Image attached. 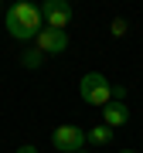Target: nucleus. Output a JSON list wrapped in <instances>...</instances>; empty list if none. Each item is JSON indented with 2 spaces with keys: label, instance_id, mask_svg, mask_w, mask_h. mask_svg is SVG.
<instances>
[{
  "label": "nucleus",
  "instance_id": "1",
  "mask_svg": "<svg viewBox=\"0 0 143 153\" xmlns=\"http://www.w3.org/2000/svg\"><path fill=\"white\" fill-rule=\"evenodd\" d=\"M4 24H7V34H10L14 41H34L38 34L44 31V21H41V7L34 4H14L7 7L4 14Z\"/></svg>",
  "mask_w": 143,
  "mask_h": 153
},
{
  "label": "nucleus",
  "instance_id": "2",
  "mask_svg": "<svg viewBox=\"0 0 143 153\" xmlns=\"http://www.w3.org/2000/svg\"><path fill=\"white\" fill-rule=\"evenodd\" d=\"M78 95L85 99L89 105H102L112 102V82L106 75H99V71H89V75H82V82H78Z\"/></svg>",
  "mask_w": 143,
  "mask_h": 153
},
{
  "label": "nucleus",
  "instance_id": "3",
  "mask_svg": "<svg viewBox=\"0 0 143 153\" xmlns=\"http://www.w3.org/2000/svg\"><path fill=\"white\" fill-rule=\"evenodd\" d=\"M51 143H55L58 153H78V150H82V143H85V129L65 123V126H58V129L51 133Z\"/></svg>",
  "mask_w": 143,
  "mask_h": 153
},
{
  "label": "nucleus",
  "instance_id": "4",
  "mask_svg": "<svg viewBox=\"0 0 143 153\" xmlns=\"http://www.w3.org/2000/svg\"><path fill=\"white\" fill-rule=\"evenodd\" d=\"M41 21H44V27L65 31L68 21H72V7L65 4V0H44L41 4Z\"/></svg>",
  "mask_w": 143,
  "mask_h": 153
},
{
  "label": "nucleus",
  "instance_id": "5",
  "mask_svg": "<svg viewBox=\"0 0 143 153\" xmlns=\"http://www.w3.org/2000/svg\"><path fill=\"white\" fill-rule=\"evenodd\" d=\"M34 41H38L41 55H61V51H68V34L65 31H55V27H44Z\"/></svg>",
  "mask_w": 143,
  "mask_h": 153
},
{
  "label": "nucleus",
  "instance_id": "6",
  "mask_svg": "<svg viewBox=\"0 0 143 153\" xmlns=\"http://www.w3.org/2000/svg\"><path fill=\"white\" fill-rule=\"evenodd\" d=\"M126 123H130V109H126V102L112 99V102H106V105H102V126L116 129V126H126Z\"/></svg>",
  "mask_w": 143,
  "mask_h": 153
},
{
  "label": "nucleus",
  "instance_id": "7",
  "mask_svg": "<svg viewBox=\"0 0 143 153\" xmlns=\"http://www.w3.org/2000/svg\"><path fill=\"white\" fill-rule=\"evenodd\" d=\"M109 140H112V129H109V126H92V129L85 133V143H92V146H106Z\"/></svg>",
  "mask_w": 143,
  "mask_h": 153
},
{
  "label": "nucleus",
  "instance_id": "8",
  "mask_svg": "<svg viewBox=\"0 0 143 153\" xmlns=\"http://www.w3.org/2000/svg\"><path fill=\"white\" fill-rule=\"evenodd\" d=\"M41 58H44L41 51H38V48H31V51H24V58H21V61H24V68H34Z\"/></svg>",
  "mask_w": 143,
  "mask_h": 153
},
{
  "label": "nucleus",
  "instance_id": "9",
  "mask_svg": "<svg viewBox=\"0 0 143 153\" xmlns=\"http://www.w3.org/2000/svg\"><path fill=\"white\" fill-rule=\"evenodd\" d=\"M126 31H130V24L123 21V17H116V21H112V38H123Z\"/></svg>",
  "mask_w": 143,
  "mask_h": 153
},
{
  "label": "nucleus",
  "instance_id": "10",
  "mask_svg": "<svg viewBox=\"0 0 143 153\" xmlns=\"http://www.w3.org/2000/svg\"><path fill=\"white\" fill-rule=\"evenodd\" d=\"M17 153H38V150H34L31 143H28V146H21V150H17Z\"/></svg>",
  "mask_w": 143,
  "mask_h": 153
},
{
  "label": "nucleus",
  "instance_id": "11",
  "mask_svg": "<svg viewBox=\"0 0 143 153\" xmlns=\"http://www.w3.org/2000/svg\"><path fill=\"white\" fill-rule=\"evenodd\" d=\"M119 153H136V150H119Z\"/></svg>",
  "mask_w": 143,
  "mask_h": 153
},
{
  "label": "nucleus",
  "instance_id": "12",
  "mask_svg": "<svg viewBox=\"0 0 143 153\" xmlns=\"http://www.w3.org/2000/svg\"><path fill=\"white\" fill-rule=\"evenodd\" d=\"M0 14H4V7H0Z\"/></svg>",
  "mask_w": 143,
  "mask_h": 153
},
{
  "label": "nucleus",
  "instance_id": "13",
  "mask_svg": "<svg viewBox=\"0 0 143 153\" xmlns=\"http://www.w3.org/2000/svg\"><path fill=\"white\" fill-rule=\"evenodd\" d=\"M78 153H85V150H78Z\"/></svg>",
  "mask_w": 143,
  "mask_h": 153
}]
</instances>
